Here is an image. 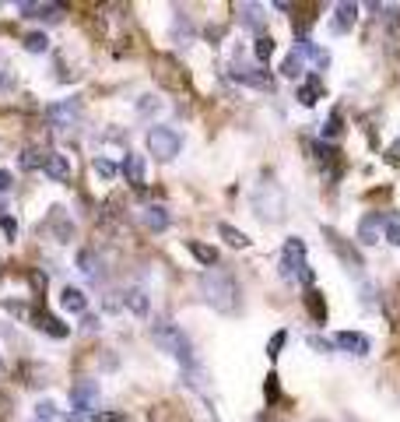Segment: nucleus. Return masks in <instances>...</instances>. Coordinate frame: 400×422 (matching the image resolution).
I'll return each instance as SVG.
<instances>
[{
    "mask_svg": "<svg viewBox=\"0 0 400 422\" xmlns=\"http://www.w3.org/2000/svg\"><path fill=\"white\" fill-rule=\"evenodd\" d=\"M151 338L158 341V348H165L168 355H176L183 366H197V359H193V345H190V338L173 324V321H155V328H151Z\"/></svg>",
    "mask_w": 400,
    "mask_h": 422,
    "instance_id": "f03ea898",
    "label": "nucleus"
},
{
    "mask_svg": "<svg viewBox=\"0 0 400 422\" xmlns=\"http://www.w3.org/2000/svg\"><path fill=\"white\" fill-rule=\"evenodd\" d=\"M92 422H127V415L123 412H98V415H92Z\"/></svg>",
    "mask_w": 400,
    "mask_h": 422,
    "instance_id": "e433bc0d",
    "label": "nucleus"
},
{
    "mask_svg": "<svg viewBox=\"0 0 400 422\" xmlns=\"http://www.w3.org/2000/svg\"><path fill=\"white\" fill-rule=\"evenodd\" d=\"M42 162H46V151H35V148L21 151V169H42Z\"/></svg>",
    "mask_w": 400,
    "mask_h": 422,
    "instance_id": "cd10ccee",
    "label": "nucleus"
},
{
    "mask_svg": "<svg viewBox=\"0 0 400 422\" xmlns=\"http://www.w3.org/2000/svg\"><path fill=\"white\" fill-rule=\"evenodd\" d=\"M123 176H127V183L137 187V190L148 183V180H144V158H141V155L127 151V158H123Z\"/></svg>",
    "mask_w": 400,
    "mask_h": 422,
    "instance_id": "ddd939ff",
    "label": "nucleus"
},
{
    "mask_svg": "<svg viewBox=\"0 0 400 422\" xmlns=\"http://www.w3.org/2000/svg\"><path fill=\"white\" fill-rule=\"evenodd\" d=\"M200 292L221 313H236L239 310V285H236V278L228 275V271H218V268L204 271L200 275Z\"/></svg>",
    "mask_w": 400,
    "mask_h": 422,
    "instance_id": "f257e3e1",
    "label": "nucleus"
},
{
    "mask_svg": "<svg viewBox=\"0 0 400 422\" xmlns=\"http://www.w3.org/2000/svg\"><path fill=\"white\" fill-rule=\"evenodd\" d=\"M92 169H95L102 180H112V176H116V162H109L105 155H98V158H95V162H92Z\"/></svg>",
    "mask_w": 400,
    "mask_h": 422,
    "instance_id": "c756f323",
    "label": "nucleus"
},
{
    "mask_svg": "<svg viewBox=\"0 0 400 422\" xmlns=\"http://www.w3.org/2000/svg\"><path fill=\"white\" fill-rule=\"evenodd\" d=\"M274 49H277L274 35H256V46H253V57H256L260 64H267V60L274 57Z\"/></svg>",
    "mask_w": 400,
    "mask_h": 422,
    "instance_id": "b1692460",
    "label": "nucleus"
},
{
    "mask_svg": "<svg viewBox=\"0 0 400 422\" xmlns=\"http://www.w3.org/2000/svg\"><path fill=\"white\" fill-rule=\"evenodd\" d=\"M263 398H267L270 405L281 398V377H277V373H270V377L263 380Z\"/></svg>",
    "mask_w": 400,
    "mask_h": 422,
    "instance_id": "7c9ffc66",
    "label": "nucleus"
},
{
    "mask_svg": "<svg viewBox=\"0 0 400 422\" xmlns=\"http://www.w3.org/2000/svg\"><path fill=\"white\" fill-rule=\"evenodd\" d=\"M340 134H345V117H340V113H330V120L323 124V141H337Z\"/></svg>",
    "mask_w": 400,
    "mask_h": 422,
    "instance_id": "a878e982",
    "label": "nucleus"
},
{
    "mask_svg": "<svg viewBox=\"0 0 400 422\" xmlns=\"http://www.w3.org/2000/svg\"><path fill=\"white\" fill-rule=\"evenodd\" d=\"M320 95H323V81H320V74H309V78L299 85V92H295V99H299L302 106H316Z\"/></svg>",
    "mask_w": 400,
    "mask_h": 422,
    "instance_id": "2eb2a0df",
    "label": "nucleus"
},
{
    "mask_svg": "<svg viewBox=\"0 0 400 422\" xmlns=\"http://www.w3.org/2000/svg\"><path fill=\"white\" fill-rule=\"evenodd\" d=\"M0 226H4V233H8V236H11V239H15V236H18V222H15V219H11V215H0Z\"/></svg>",
    "mask_w": 400,
    "mask_h": 422,
    "instance_id": "ea45409f",
    "label": "nucleus"
},
{
    "mask_svg": "<svg viewBox=\"0 0 400 422\" xmlns=\"http://www.w3.org/2000/svg\"><path fill=\"white\" fill-rule=\"evenodd\" d=\"M379 239H383V215H379V211H369V215L358 222V243L372 246Z\"/></svg>",
    "mask_w": 400,
    "mask_h": 422,
    "instance_id": "9d476101",
    "label": "nucleus"
},
{
    "mask_svg": "<svg viewBox=\"0 0 400 422\" xmlns=\"http://www.w3.org/2000/svg\"><path fill=\"white\" fill-rule=\"evenodd\" d=\"M228 78H232V81H243V85H253V88H274V81H270V74H267L263 67H250V64H243V60H236L232 67H228Z\"/></svg>",
    "mask_w": 400,
    "mask_h": 422,
    "instance_id": "0eeeda50",
    "label": "nucleus"
},
{
    "mask_svg": "<svg viewBox=\"0 0 400 422\" xmlns=\"http://www.w3.org/2000/svg\"><path fill=\"white\" fill-rule=\"evenodd\" d=\"M313 64H316L320 71H327V67H330V53H327V49H316V53H313Z\"/></svg>",
    "mask_w": 400,
    "mask_h": 422,
    "instance_id": "58836bf2",
    "label": "nucleus"
},
{
    "mask_svg": "<svg viewBox=\"0 0 400 422\" xmlns=\"http://www.w3.org/2000/svg\"><path fill=\"white\" fill-rule=\"evenodd\" d=\"M95 405H98V384L95 380H81V384L71 387V408H74V415H88Z\"/></svg>",
    "mask_w": 400,
    "mask_h": 422,
    "instance_id": "423d86ee",
    "label": "nucleus"
},
{
    "mask_svg": "<svg viewBox=\"0 0 400 422\" xmlns=\"http://www.w3.org/2000/svg\"><path fill=\"white\" fill-rule=\"evenodd\" d=\"M141 219H144V226H148L151 233H162V229H168V211H165L162 204H148V208L141 211Z\"/></svg>",
    "mask_w": 400,
    "mask_h": 422,
    "instance_id": "dca6fc26",
    "label": "nucleus"
},
{
    "mask_svg": "<svg viewBox=\"0 0 400 422\" xmlns=\"http://www.w3.org/2000/svg\"><path fill=\"white\" fill-rule=\"evenodd\" d=\"M21 46H25L28 53H46V49H49V39H46V32H28V35L21 39Z\"/></svg>",
    "mask_w": 400,
    "mask_h": 422,
    "instance_id": "bb28decb",
    "label": "nucleus"
},
{
    "mask_svg": "<svg viewBox=\"0 0 400 422\" xmlns=\"http://www.w3.org/2000/svg\"><path fill=\"white\" fill-rule=\"evenodd\" d=\"M28 282H32V292H35V296H42V289H46V275H42V271H32V275H28Z\"/></svg>",
    "mask_w": 400,
    "mask_h": 422,
    "instance_id": "4c0bfd02",
    "label": "nucleus"
},
{
    "mask_svg": "<svg viewBox=\"0 0 400 422\" xmlns=\"http://www.w3.org/2000/svg\"><path fill=\"white\" fill-rule=\"evenodd\" d=\"M383 239L393 243V246H400V215H397V211H386V215H383Z\"/></svg>",
    "mask_w": 400,
    "mask_h": 422,
    "instance_id": "aec40b11",
    "label": "nucleus"
},
{
    "mask_svg": "<svg viewBox=\"0 0 400 422\" xmlns=\"http://www.w3.org/2000/svg\"><path fill=\"white\" fill-rule=\"evenodd\" d=\"M358 18V4H337V32H348Z\"/></svg>",
    "mask_w": 400,
    "mask_h": 422,
    "instance_id": "5701e85b",
    "label": "nucleus"
},
{
    "mask_svg": "<svg viewBox=\"0 0 400 422\" xmlns=\"http://www.w3.org/2000/svg\"><path fill=\"white\" fill-rule=\"evenodd\" d=\"M284 341H288V335H284V331H277V335H274V338L267 341V359H270V362H274V359L281 355V348H284Z\"/></svg>",
    "mask_w": 400,
    "mask_h": 422,
    "instance_id": "473e14b6",
    "label": "nucleus"
},
{
    "mask_svg": "<svg viewBox=\"0 0 400 422\" xmlns=\"http://www.w3.org/2000/svg\"><path fill=\"white\" fill-rule=\"evenodd\" d=\"M15 88V74H11V67L4 64V57H0V92H11Z\"/></svg>",
    "mask_w": 400,
    "mask_h": 422,
    "instance_id": "f704fd0d",
    "label": "nucleus"
},
{
    "mask_svg": "<svg viewBox=\"0 0 400 422\" xmlns=\"http://www.w3.org/2000/svg\"><path fill=\"white\" fill-rule=\"evenodd\" d=\"M78 264H81L85 275H95V253H92V250H81V253H78Z\"/></svg>",
    "mask_w": 400,
    "mask_h": 422,
    "instance_id": "c9c22d12",
    "label": "nucleus"
},
{
    "mask_svg": "<svg viewBox=\"0 0 400 422\" xmlns=\"http://www.w3.org/2000/svg\"><path fill=\"white\" fill-rule=\"evenodd\" d=\"M263 22H267V15H263L260 4H239V25H243V28L263 32Z\"/></svg>",
    "mask_w": 400,
    "mask_h": 422,
    "instance_id": "4468645a",
    "label": "nucleus"
},
{
    "mask_svg": "<svg viewBox=\"0 0 400 422\" xmlns=\"http://www.w3.org/2000/svg\"><path fill=\"white\" fill-rule=\"evenodd\" d=\"M180 148H183V137L173 127H151L148 130V151L158 155V158H165V162H168V158H176Z\"/></svg>",
    "mask_w": 400,
    "mask_h": 422,
    "instance_id": "20e7f679",
    "label": "nucleus"
},
{
    "mask_svg": "<svg viewBox=\"0 0 400 422\" xmlns=\"http://www.w3.org/2000/svg\"><path fill=\"white\" fill-rule=\"evenodd\" d=\"M302 71H306V57L292 49L288 57H284V64H281V74H284V78H299Z\"/></svg>",
    "mask_w": 400,
    "mask_h": 422,
    "instance_id": "4be33fe9",
    "label": "nucleus"
},
{
    "mask_svg": "<svg viewBox=\"0 0 400 422\" xmlns=\"http://www.w3.org/2000/svg\"><path fill=\"white\" fill-rule=\"evenodd\" d=\"M32 321H35L39 331H46V335H53V338H67V335H71V328H67L64 321H56V316L46 313V310H35V313H32Z\"/></svg>",
    "mask_w": 400,
    "mask_h": 422,
    "instance_id": "f8f14e48",
    "label": "nucleus"
},
{
    "mask_svg": "<svg viewBox=\"0 0 400 422\" xmlns=\"http://www.w3.org/2000/svg\"><path fill=\"white\" fill-rule=\"evenodd\" d=\"M306 310H309V316H313L316 324H327V296L320 289H309L306 292Z\"/></svg>",
    "mask_w": 400,
    "mask_h": 422,
    "instance_id": "f3484780",
    "label": "nucleus"
},
{
    "mask_svg": "<svg viewBox=\"0 0 400 422\" xmlns=\"http://www.w3.org/2000/svg\"><path fill=\"white\" fill-rule=\"evenodd\" d=\"M11 183H15V180H11V173H8V169H0V194L11 190Z\"/></svg>",
    "mask_w": 400,
    "mask_h": 422,
    "instance_id": "79ce46f5",
    "label": "nucleus"
},
{
    "mask_svg": "<svg viewBox=\"0 0 400 422\" xmlns=\"http://www.w3.org/2000/svg\"><path fill=\"white\" fill-rule=\"evenodd\" d=\"M281 278L284 282H299L313 289V268L306 264V243L299 236L284 239V253H281Z\"/></svg>",
    "mask_w": 400,
    "mask_h": 422,
    "instance_id": "7ed1b4c3",
    "label": "nucleus"
},
{
    "mask_svg": "<svg viewBox=\"0 0 400 422\" xmlns=\"http://www.w3.org/2000/svg\"><path fill=\"white\" fill-rule=\"evenodd\" d=\"M309 148L316 151V158H320V162H337V155H340V151H337L333 144H327V141H313Z\"/></svg>",
    "mask_w": 400,
    "mask_h": 422,
    "instance_id": "c85d7f7f",
    "label": "nucleus"
},
{
    "mask_svg": "<svg viewBox=\"0 0 400 422\" xmlns=\"http://www.w3.org/2000/svg\"><path fill=\"white\" fill-rule=\"evenodd\" d=\"M323 236H327V243L337 250V257L345 260V268H348V271H362V253H358V250H355L345 236L333 233V229H323Z\"/></svg>",
    "mask_w": 400,
    "mask_h": 422,
    "instance_id": "6e6552de",
    "label": "nucleus"
},
{
    "mask_svg": "<svg viewBox=\"0 0 400 422\" xmlns=\"http://www.w3.org/2000/svg\"><path fill=\"white\" fill-rule=\"evenodd\" d=\"M127 306H130V313H137V316H148V310H151V299H148V292H144V289H130V292H127Z\"/></svg>",
    "mask_w": 400,
    "mask_h": 422,
    "instance_id": "412c9836",
    "label": "nucleus"
},
{
    "mask_svg": "<svg viewBox=\"0 0 400 422\" xmlns=\"http://www.w3.org/2000/svg\"><path fill=\"white\" fill-rule=\"evenodd\" d=\"M309 345L320 348V352H330V348H333V341H323V338H309Z\"/></svg>",
    "mask_w": 400,
    "mask_h": 422,
    "instance_id": "37998d69",
    "label": "nucleus"
},
{
    "mask_svg": "<svg viewBox=\"0 0 400 422\" xmlns=\"http://www.w3.org/2000/svg\"><path fill=\"white\" fill-rule=\"evenodd\" d=\"M186 250H190L200 264H207V268H214V264H218V250H214V246H207V243H200V239H190V243H186Z\"/></svg>",
    "mask_w": 400,
    "mask_h": 422,
    "instance_id": "6ab92c4d",
    "label": "nucleus"
},
{
    "mask_svg": "<svg viewBox=\"0 0 400 422\" xmlns=\"http://www.w3.org/2000/svg\"><path fill=\"white\" fill-rule=\"evenodd\" d=\"M386 158H390V162H397V166H400V141H393V144H390Z\"/></svg>",
    "mask_w": 400,
    "mask_h": 422,
    "instance_id": "a19ab883",
    "label": "nucleus"
},
{
    "mask_svg": "<svg viewBox=\"0 0 400 422\" xmlns=\"http://www.w3.org/2000/svg\"><path fill=\"white\" fill-rule=\"evenodd\" d=\"M4 306H8L11 313H18V316H21V313H28V310H25V303H4Z\"/></svg>",
    "mask_w": 400,
    "mask_h": 422,
    "instance_id": "a18cd8bd",
    "label": "nucleus"
},
{
    "mask_svg": "<svg viewBox=\"0 0 400 422\" xmlns=\"http://www.w3.org/2000/svg\"><path fill=\"white\" fill-rule=\"evenodd\" d=\"M81 117V102L78 99H67V102H53V106H46V120L56 127V130H67V127H74V120Z\"/></svg>",
    "mask_w": 400,
    "mask_h": 422,
    "instance_id": "39448f33",
    "label": "nucleus"
},
{
    "mask_svg": "<svg viewBox=\"0 0 400 422\" xmlns=\"http://www.w3.org/2000/svg\"><path fill=\"white\" fill-rule=\"evenodd\" d=\"M53 415H56V405L53 401H39L35 405V422H53Z\"/></svg>",
    "mask_w": 400,
    "mask_h": 422,
    "instance_id": "72a5a7b5",
    "label": "nucleus"
},
{
    "mask_svg": "<svg viewBox=\"0 0 400 422\" xmlns=\"http://www.w3.org/2000/svg\"><path fill=\"white\" fill-rule=\"evenodd\" d=\"M333 345H340V348L351 352V355H369V348H372V341L365 335H358V331H340L333 338Z\"/></svg>",
    "mask_w": 400,
    "mask_h": 422,
    "instance_id": "9b49d317",
    "label": "nucleus"
},
{
    "mask_svg": "<svg viewBox=\"0 0 400 422\" xmlns=\"http://www.w3.org/2000/svg\"><path fill=\"white\" fill-rule=\"evenodd\" d=\"M53 222H56L53 229H56V236H60V243H67L71 239V226L64 222V211L60 208H53Z\"/></svg>",
    "mask_w": 400,
    "mask_h": 422,
    "instance_id": "2f4dec72",
    "label": "nucleus"
},
{
    "mask_svg": "<svg viewBox=\"0 0 400 422\" xmlns=\"http://www.w3.org/2000/svg\"><path fill=\"white\" fill-rule=\"evenodd\" d=\"M218 233L228 239V246H250V236H246V233H239L236 226H228V222H221V226H218Z\"/></svg>",
    "mask_w": 400,
    "mask_h": 422,
    "instance_id": "393cba45",
    "label": "nucleus"
},
{
    "mask_svg": "<svg viewBox=\"0 0 400 422\" xmlns=\"http://www.w3.org/2000/svg\"><path fill=\"white\" fill-rule=\"evenodd\" d=\"M60 306H64V310H71V313H85V306H88V296H85L81 289L67 285V289L60 292Z\"/></svg>",
    "mask_w": 400,
    "mask_h": 422,
    "instance_id": "a211bd4d",
    "label": "nucleus"
},
{
    "mask_svg": "<svg viewBox=\"0 0 400 422\" xmlns=\"http://www.w3.org/2000/svg\"><path fill=\"white\" fill-rule=\"evenodd\" d=\"M221 35H225V28H221V25H211V28H207V39H211V42H214V39H221Z\"/></svg>",
    "mask_w": 400,
    "mask_h": 422,
    "instance_id": "c03bdc74",
    "label": "nucleus"
},
{
    "mask_svg": "<svg viewBox=\"0 0 400 422\" xmlns=\"http://www.w3.org/2000/svg\"><path fill=\"white\" fill-rule=\"evenodd\" d=\"M42 173H46L53 183H67V176H71V162H67V155H60V151H46Z\"/></svg>",
    "mask_w": 400,
    "mask_h": 422,
    "instance_id": "1a4fd4ad",
    "label": "nucleus"
}]
</instances>
